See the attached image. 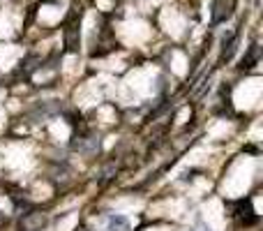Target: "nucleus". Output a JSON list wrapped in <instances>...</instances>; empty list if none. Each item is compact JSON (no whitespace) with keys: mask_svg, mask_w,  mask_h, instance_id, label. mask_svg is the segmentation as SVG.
<instances>
[{"mask_svg":"<svg viewBox=\"0 0 263 231\" xmlns=\"http://www.w3.org/2000/svg\"><path fill=\"white\" fill-rule=\"evenodd\" d=\"M79 23H81V14H72V19L65 26V51L67 54H77L79 51Z\"/></svg>","mask_w":263,"mask_h":231,"instance_id":"f257e3e1","label":"nucleus"},{"mask_svg":"<svg viewBox=\"0 0 263 231\" xmlns=\"http://www.w3.org/2000/svg\"><path fill=\"white\" fill-rule=\"evenodd\" d=\"M60 111H63V102H58V100L40 102V104L30 111V118H32V122H40V120H46V118H51V116H58Z\"/></svg>","mask_w":263,"mask_h":231,"instance_id":"f03ea898","label":"nucleus"},{"mask_svg":"<svg viewBox=\"0 0 263 231\" xmlns=\"http://www.w3.org/2000/svg\"><path fill=\"white\" fill-rule=\"evenodd\" d=\"M72 150H79L81 155H95L100 150V136H74L72 139Z\"/></svg>","mask_w":263,"mask_h":231,"instance_id":"7ed1b4c3","label":"nucleus"},{"mask_svg":"<svg viewBox=\"0 0 263 231\" xmlns=\"http://www.w3.org/2000/svg\"><path fill=\"white\" fill-rule=\"evenodd\" d=\"M238 40H240V30H233L231 35L222 37V54H219V63H229L238 49Z\"/></svg>","mask_w":263,"mask_h":231,"instance_id":"20e7f679","label":"nucleus"},{"mask_svg":"<svg viewBox=\"0 0 263 231\" xmlns=\"http://www.w3.org/2000/svg\"><path fill=\"white\" fill-rule=\"evenodd\" d=\"M44 227H46V215L44 213H37V210L26 213V218L21 220V229L23 231H42Z\"/></svg>","mask_w":263,"mask_h":231,"instance_id":"39448f33","label":"nucleus"},{"mask_svg":"<svg viewBox=\"0 0 263 231\" xmlns=\"http://www.w3.org/2000/svg\"><path fill=\"white\" fill-rule=\"evenodd\" d=\"M229 16H231V3H227V0H215V5H213V23L215 26H217V23H224Z\"/></svg>","mask_w":263,"mask_h":231,"instance_id":"423d86ee","label":"nucleus"},{"mask_svg":"<svg viewBox=\"0 0 263 231\" xmlns=\"http://www.w3.org/2000/svg\"><path fill=\"white\" fill-rule=\"evenodd\" d=\"M261 60V46H259V42H252V46L247 49V54H245V58H242V63H240V67L242 69H252L256 63Z\"/></svg>","mask_w":263,"mask_h":231,"instance_id":"0eeeda50","label":"nucleus"},{"mask_svg":"<svg viewBox=\"0 0 263 231\" xmlns=\"http://www.w3.org/2000/svg\"><path fill=\"white\" fill-rule=\"evenodd\" d=\"M42 58L40 56H35V54H30V56H26V58L21 60V72H23V77H30L32 72H37V69H42Z\"/></svg>","mask_w":263,"mask_h":231,"instance_id":"6e6552de","label":"nucleus"},{"mask_svg":"<svg viewBox=\"0 0 263 231\" xmlns=\"http://www.w3.org/2000/svg\"><path fill=\"white\" fill-rule=\"evenodd\" d=\"M109 231H129V220L123 215H114L109 218Z\"/></svg>","mask_w":263,"mask_h":231,"instance_id":"1a4fd4ad","label":"nucleus"},{"mask_svg":"<svg viewBox=\"0 0 263 231\" xmlns=\"http://www.w3.org/2000/svg\"><path fill=\"white\" fill-rule=\"evenodd\" d=\"M199 231H210L208 227H199Z\"/></svg>","mask_w":263,"mask_h":231,"instance_id":"9d476101","label":"nucleus"}]
</instances>
